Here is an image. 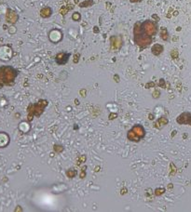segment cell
Masks as SVG:
<instances>
[{
	"label": "cell",
	"mask_w": 191,
	"mask_h": 212,
	"mask_svg": "<svg viewBox=\"0 0 191 212\" xmlns=\"http://www.w3.org/2000/svg\"><path fill=\"white\" fill-rule=\"evenodd\" d=\"M67 11H68V10H67V7H63L61 9V10H60V12H61V14L62 15H65L66 13H67Z\"/></svg>",
	"instance_id": "ffe728a7"
},
{
	"label": "cell",
	"mask_w": 191,
	"mask_h": 212,
	"mask_svg": "<svg viewBox=\"0 0 191 212\" xmlns=\"http://www.w3.org/2000/svg\"><path fill=\"white\" fill-rule=\"evenodd\" d=\"M171 56L173 59H177L178 58V51L176 50V49H173V50L171 52Z\"/></svg>",
	"instance_id": "e0dca14e"
},
{
	"label": "cell",
	"mask_w": 191,
	"mask_h": 212,
	"mask_svg": "<svg viewBox=\"0 0 191 212\" xmlns=\"http://www.w3.org/2000/svg\"><path fill=\"white\" fill-rule=\"evenodd\" d=\"M78 57H79V54H77L76 59H75V62H77L78 61Z\"/></svg>",
	"instance_id": "7402d4cb"
},
{
	"label": "cell",
	"mask_w": 191,
	"mask_h": 212,
	"mask_svg": "<svg viewBox=\"0 0 191 212\" xmlns=\"http://www.w3.org/2000/svg\"><path fill=\"white\" fill-rule=\"evenodd\" d=\"M160 37L161 39H163L165 41H167L168 38H169V35H168V32H167V29L166 28H161V31H160Z\"/></svg>",
	"instance_id": "5bb4252c"
},
{
	"label": "cell",
	"mask_w": 191,
	"mask_h": 212,
	"mask_svg": "<svg viewBox=\"0 0 191 212\" xmlns=\"http://www.w3.org/2000/svg\"><path fill=\"white\" fill-rule=\"evenodd\" d=\"M80 18H81V16H80L79 13H78V12H75V13L73 14V16H72V19H73L74 20H76V22H77V20H79Z\"/></svg>",
	"instance_id": "2e32d148"
},
{
	"label": "cell",
	"mask_w": 191,
	"mask_h": 212,
	"mask_svg": "<svg viewBox=\"0 0 191 212\" xmlns=\"http://www.w3.org/2000/svg\"><path fill=\"white\" fill-rule=\"evenodd\" d=\"M176 121L180 125H190L191 126V114L190 113H183L177 117Z\"/></svg>",
	"instance_id": "8992f818"
},
{
	"label": "cell",
	"mask_w": 191,
	"mask_h": 212,
	"mask_svg": "<svg viewBox=\"0 0 191 212\" xmlns=\"http://www.w3.org/2000/svg\"><path fill=\"white\" fill-rule=\"evenodd\" d=\"M70 57V53H65V52H61L59 54H57L55 57V61L56 63L59 65H64L66 62L68 61Z\"/></svg>",
	"instance_id": "52a82bcc"
},
{
	"label": "cell",
	"mask_w": 191,
	"mask_h": 212,
	"mask_svg": "<svg viewBox=\"0 0 191 212\" xmlns=\"http://www.w3.org/2000/svg\"><path fill=\"white\" fill-rule=\"evenodd\" d=\"M66 175H67L69 178H73V177H75L77 175V171H74V172H72L71 170H68L67 172H66Z\"/></svg>",
	"instance_id": "d6986e66"
},
{
	"label": "cell",
	"mask_w": 191,
	"mask_h": 212,
	"mask_svg": "<svg viewBox=\"0 0 191 212\" xmlns=\"http://www.w3.org/2000/svg\"><path fill=\"white\" fill-rule=\"evenodd\" d=\"M54 37H55V38H57L58 41H60L61 38H62L61 32H59L58 30H53V31H51V34H49V39H51V41H53Z\"/></svg>",
	"instance_id": "7c38bea8"
},
{
	"label": "cell",
	"mask_w": 191,
	"mask_h": 212,
	"mask_svg": "<svg viewBox=\"0 0 191 212\" xmlns=\"http://www.w3.org/2000/svg\"><path fill=\"white\" fill-rule=\"evenodd\" d=\"M18 76V71L12 66H0V89L5 86H11Z\"/></svg>",
	"instance_id": "6da1fadb"
},
{
	"label": "cell",
	"mask_w": 191,
	"mask_h": 212,
	"mask_svg": "<svg viewBox=\"0 0 191 212\" xmlns=\"http://www.w3.org/2000/svg\"><path fill=\"white\" fill-rule=\"evenodd\" d=\"M142 30L144 34L149 36L155 35L157 31V23L152 20H144V22H142Z\"/></svg>",
	"instance_id": "5b68a950"
},
{
	"label": "cell",
	"mask_w": 191,
	"mask_h": 212,
	"mask_svg": "<svg viewBox=\"0 0 191 212\" xmlns=\"http://www.w3.org/2000/svg\"><path fill=\"white\" fill-rule=\"evenodd\" d=\"M167 124H168V119L167 118H166V117H160L157 121V123H155V127L161 128V127H164L165 125H167Z\"/></svg>",
	"instance_id": "4fadbf2b"
},
{
	"label": "cell",
	"mask_w": 191,
	"mask_h": 212,
	"mask_svg": "<svg viewBox=\"0 0 191 212\" xmlns=\"http://www.w3.org/2000/svg\"><path fill=\"white\" fill-rule=\"evenodd\" d=\"M146 136V130L142 125H135L131 130L128 132L127 138L131 141L134 142H139V141L144 138Z\"/></svg>",
	"instance_id": "3957f363"
},
{
	"label": "cell",
	"mask_w": 191,
	"mask_h": 212,
	"mask_svg": "<svg viewBox=\"0 0 191 212\" xmlns=\"http://www.w3.org/2000/svg\"><path fill=\"white\" fill-rule=\"evenodd\" d=\"M91 5H93V0H86V1L79 4V7H87L91 6Z\"/></svg>",
	"instance_id": "9a60e30c"
},
{
	"label": "cell",
	"mask_w": 191,
	"mask_h": 212,
	"mask_svg": "<svg viewBox=\"0 0 191 212\" xmlns=\"http://www.w3.org/2000/svg\"><path fill=\"white\" fill-rule=\"evenodd\" d=\"M130 1H131V3H137V2H140V1H142V0H130Z\"/></svg>",
	"instance_id": "44dd1931"
},
{
	"label": "cell",
	"mask_w": 191,
	"mask_h": 212,
	"mask_svg": "<svg viewBox=\"0 0 191 212\" xmlns=\"http://www.w3.org/2000/svg\"><path fill=\"white\" fill-rule=\"evenodd\" d=\"M18 19H19V17H18V15H17V13H16V12H14L13 10H11L10 9L8 10L7 15H6V20H7L8 22H10V23H15L18 20Z\"/></svg>",
	"instance_id": "9c48e42d"
},
{
	"label": "cell",
	"mask_w": 191,
	"mask_h": 212,
	"mask_svg": "<svg viewBox=\"0 0 191 212\" xmlns=\"http://www.w3.org/2000/svg\"><path fill=\"white\" fill-rule=\"evenodd\" d=\"M134 42L141 48H146L152 43V37L146 35L142 30V23L136 22L133 27Z\"/></svg>",
	"instance_id": "7a4b0ae2"
},
{
	"label": "cell",
	"mask_w": 191,
	"mask_h": 212,
	"mask_svg": "<svg viewBox=\"0 0 191 212\" xmlns=\"http://www.w3.org/2000/svg\"><path fill=\"white\" fill-rule=\"evenodd\" d=\"M47 105H48V102L43 101V100H40L36 104L30 105L28 107V119L30 118V120H31L34 115L39 116L44 112L45 107Z\"/></svg>",
	"instance_id": "277c9868"
},
{
	"label": "cell",
	"mask_w": 191,
	"mask_h": 212,
	"mask_svg": "<svg viewBox=\"0 0 191 212\" xmlns=\"http://www.w3.org/2000/svg\"><path fill=\"white\" fill-rule=\"evenodd\" d=\"M112 49H119L122 46V39L120 36H112L110 38Z\"/></svg>",
	"instance_id": "ba28073f"
},
{
	"label": "cell",
	"mask_w": 191,
	"mask_h": 212,
	"mask_svg": "<svg viewBox=\"0 0 191 212\" xmlns=\"http://www.w3.org/2000/svg\"><path fill=\"white\" fill-rule=\"evenodd\" d=\"M164 192H165V189H163V188H159V189H157L155 191V194H156V195H160V194H162Z\"/></svg>",
	"instance_id": "ac0fdd59"
},
{
	"label": "cell",
	"mask_w": 191,
	"mask_h": 212,
	"mask_svg": "<svg viewBox=\"0 0 191 212\" xmlns=\"http://www.w3.org/2000/svg\"><path fill=\"white\" fill-rule=\"evenodd\" d=\"M51 14H52V10L51 9V7H44V9H42V10H41V11H40L41 17H43V18L51 17Z\"/></svg>",
	"instance_id": "8fae6325"
},
{
	"label": "cell",
	"mask_w": 191,
	"mask_h": 212,
	"mask_svg": "<svg viewBox=\"0 0 191 212\" xmlns=\"http://www.w3.org/2000/svg\"><path fill=\"white\" fill-rule=\"evenodd\" d=\"M163 49H164L163 46H161L160 44H155V45L152 47V48H151V51H152V53H153V54H154V55H156V56H159L160 54L163 51Z\"/></svg>",
	"instance_id": "30bf717a"
}]
</instances>
